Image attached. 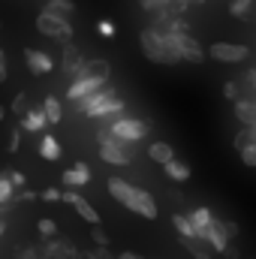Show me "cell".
Wrapping results in <instances>:
<instances>
[{
    "mask_svg": "<svg viewBox=\"0 0 256 259\" xmlns=\"http://www.w3.org/2000/svg\"><path fill=\"white\" fill-rule=\"evenodd\" d=\"M39 199H46V202H61V190H58V187H46V190L39 193Z\"/></svg>",
    "mask_w": 256,
    "mask_h": 259,
    "instance_id": "cell-37",
    "label": "cell"
},
{
    "mask_svg": "<svg viewBox=\"0 0 256 259\" xmlns=\"http://www.w3.org/2000/svg\"><path fill=\"white\" fill-rule=\"evenodd\" d=\"M172 226L178 229V235H196L193 223L187 220V214H172Z\"/></svg>",
    "mask_w": 256,
    "mask_h": 259,
    "instance_id": "cell-28",
    "label": "cell"
},
{
    "mask_svg": "<svg viewBox=\"0 0 256 259\" xmlns=\"http://www.w3.org/2000/svg\"><path fill=\"white\" fill-rule=\"evenodd\" d=\"M27 109H30L27 94H18V97H15V103H12V115H15V118H21V115H27Z\"/></svg>",
    "mask_w": 256,
    "mask_h": 259,
    "instance_id": "cell-31",
    "label": "cell"
},
{
    "mask_svg": "<svg viewBox=\"0 0 256 259\" xmlns=\"http://www.w3.org/2000/svg\"><path fill=\"white\" fill-rule=\"evenodd\" d=\"M24 61H27V69L33 75H49L55 69V61L46 52H36V49H24Z\"/></svg>",
    "mask_w": 256,
    "mask_h": 259,
    "instance_id": "cell-10",
    "label": "cell"
},
{
    "mask_svg": "<svg viewBox=\"0 0 256 259\" xmlns=\"http://www.w3.org/2000/svg\"><path fill=\"white\" fill-rule=\"evenodd\" d=\"M81 259H97V256H94V253H84V256H81Z\"/></svg>",
    "mask_w": 256,
    "mask_h": 259,
    "instance_id": "cell-47",
    "label": "cell"
},
{
    "mask_svg": "<svg viewBox=\"0 0 256 259\" xmlns=\"http://www.w3.org/2000/svg\"><path fill=\"white\" fill-rule=\"evenodd\" d=\"M36 30L49 39H58V42H69L72 39V24L66 18H58V15H49V12H39L36 15Z\"/></svg>",
    "mask_w": 256,
    "mask_h": 259,
    "instance_id": "cell-4",
    "label": "cell"
},
{
    "mask_svg": "<svg viewBox=\"0 0 256 259\" xmlns=\"http://www.w3.org/2000/svg\"><path fill=\"white\" fill-rule=\"evenodd\" d=\"M72 208H75V214L81 217V220H88L91 226H97L100 223V214H97V208L88 202V199H81V196H75V202H72Z\"/></svg>",
    "mask_w": 256,
    "mask_h": 259,
    "instance_id": "cell-21",
    "label": "cell"
},
{
    "mask_svg": "<svg viewBox=\"0 0 256 259\" xmlns=\"http://www.w3.org/2000/svg\"><path fill=\"white\" fill-rule=\"evenodd\" d=\"M205 58L217 61V64H241L250 58V49L247 46H238V42H211Z\"/></svg>",
    "mask_w": 256,
    "mask_h": 259,
    "instance_id": "cell-6",
    "label": "cell"
},
{
    "mask_svg": "<svg viewBox=\"0 0 256 259\" xmlns=\"http://www.w3.org/2000/svg\"><path fill=\"white\" fill-rule=\"evenodd\" d=\"M238 154H241V163H244V166H256V142L238 148Z\"/></svg>",
    "mask_w": 256,
    "mask_h": 259,
    "instance_id": "cell-33",
    "label": "cell"
},
{
    "mask_svg": "<svg viewBox=\"0 0 256 259\" xmlns=\"http://www.w3.org/2000/svg\"><path fill=\"white\" fill-rule=\"evenodd\" d=\"M6 232V220H3V211H0V235Z\"/></svg>",
    "mask_w": 256,
    "mask_h": 259,
    "instance_id": "cell-45",
    "label": "cell"
},
{
    "mask_svg": "<svg viewBox=\"0 0 256 259\" xmlns=\"http://www.w3.org/2000/svg\"><path fill=\"white\" fill-rule=\"evenodd\" d=\"M21 259H46V256H42V250H36V247H27V250L21 253Z\"/></svg>",
    "mask_w": 256,
    "mask_h": 259,
    "instance_id": "cell-39",
    "label": "cell"
},
{
    "mask_svg": "<svg viewBox=\"0 0 256 259\" xmlns=\"http://www.w3.org/2000/svg\"><path fill=\"white\" fill-rule=\"evenodd\" d=\"M78 106V112L81 115H88V118H118V115H124V100L106 84V88H100V91H94L91 97H84V100H78L75 103Z\"/></svg>",
    "mask_w": 256,
    "mask_h": 259,
    "instance_id": "cell-1",
    "label": "cell"
},
{
    "mask_svg": "<svg viewBox=\"0 0 256 259\" xmlns=\"http://www.w3.org/2000/svg\"><path fill=\"white\" fill-rule=\"evenodd\" d=\"M61 142L55 139V136H42V142H39V157L42 160H61Z\"/></svg>",
    "mask_w": 256,
    "mask_h": 259,
    "instance_id": "cell-23",
    "label": "cell"
},
{
    "mask_svg": "<svg viewBox=\"0 0 256 259\" xmlns=\"http://www.w3.org/2000/svg\"><path fill=\"white\" fill-rule=\"evenodd\" d=\"M42 12H49V15H58V18H66V21H69V18L75 15V3H72V0H49Z\"/></svg>",
    "mask_w": 256,
    "mask_h": 259,
    "instance_id": "cell-18",
    "label": "cell"
},
{
    "mask_svg": "<svg viewBox=\"0 0 256 259\" xmlns=\"http://www.w3.org/2000/svg\"><path fill=\"white\" fill-rule=\"evenodd\" d=\"M12 196H15V187H12V181H9V172H0V208L9 205Z\"/></svg>",
    "mask_w": 256,
    "mask_h": 259,
    "instance_id": "cell-27",
    "label": "cell"
},
{
    "mask_svg": "<svg viewBox=\"0 0 256 259\" xmlns=\"http://www.w3.org/2000/svg\"><path fill=\"white\" fill-rule=\"evenodd\" d=\"M94 256H97V259H115L112 253H109V247H97V250H94Z\"/></svg>",
    "mask_w": 256,
    "mask_h": 259,
    "instance_id": "cell-41",
    "label": "cell"
},
{
    "mask_svg": "<svg viewBox=\"0 0 256 259\" xmlns=\"http://www.w3.org/2000/svg\"><path fill=\"white\" fill-rule=\"evenodd\" d=\"M247 78H250V84H253V91H256V66L250 69V72H247Z\"/></svg>",
    "mask_w": 256,
    "mask_h": 259,
    "instance_id": "cell-44",
    "label": "cell"
},
{
    "mask_svg": "<svg viewBox=\"0 0 256 259\" xmlns=\"http://www.w3.org/2000/svg\"><path fill=\"white\" fill-rule=\"evenodd\" d=\"M49 127L42 109H27V115H21V130H30V133H42Z\"/></svg>",
    "mask_w": 256,
    "mask_h": 259,
    "instance_id": "cell-17",
    "label": "cell"
},
{
    "mask_svg": "<svg viewBox=\"0 0 256 259\" xmlns=\"http://www.w3.org/2000/svg\"><path fill=\"white\" fill-rule=\"evenodd\" d=\"M97 30H100V36H106V39H112V36H115V24H112V21H106V18L97 24Z\"/></svg>",
    "mask_w": 256,
    "mask_h": 259,
    "instance_id": "cell-35",
    "label": "cell"
},
{
    "mask_svg": "<svg viewBox=\"0 0 256 259\" xmlns=\"http://www.w3.org/2000/svg\"><path fill=\"white\" fill-rule=\"evenodd\" d=\"M18 148H21V136H18V130H12V133H9V142H6V151L15 154Z\"/></svg>",
    "mask_w": 256,
    "mask_h": 259,
    "instance_id": "cell-36",
    "label": "cell"
},
{
    "mask_svg": "<svg viewBox=\"0 0 256 259\" xmlns=\"http://www.w3.org/2000/svg\"><path fill=\"white\" fill-rule=\"evenodd\" d=\"M42 256H46V259H78V250H75V247H72L69 241H58V238H46Z\"/></svg>",
    "mask_w": 256,
    "mask_h": 259,
    "instance_id": "cell-12",
    "label": "cell"
},
{
    "mask_svg": "<svg viewBox=\"0 0 256 259\" xmlns=\"http://www.w3.org/2000/svg\"><path fill=\"white\" fill-rule=\"evenodd\" d=\"M190 3H205V0H190Z\"/></svg>",
    "mask_w": 256,
    "mask_h": 259,
    "instance_id": "cell-48",
    "label": "cell"
},
{
    "mask_svg": "<svg viewBox=\"0 0 256 259\" xmlns=\"http://www.w3.org/2000/svg\"><path fill=\"white\" fill-rule=\"evenodd\" d=\"M235 118L244 127H256V100H235Z\"/></svg>",
    "mask_w": 256,
    "mask_h": 259,
    "instance_id": "cell-16",
    "label": "cell"
},
{
    "mask_svg": "<svg viewBox=\"0 0 256 259\" xmlns=\"http://www.w3.org/2000/svg\"><path fill=\"white\" fill-rule=\"evenodd\" d=\"M139 3H142V9H145V12H154V9L160 6V0H139Z\"/></svg>",
    "mask_w": 256,
    "mask_h": 259,
    "instance_id": "cell-40",
    "label": "cell"
},
{
    "mask_svg": "<svg viewBox=\"0 0 256 259\" xmlns=\"http://www.w3.org/2000/svg\"><path fill=\"white\" fill-rule=\"evenodd\" d=\"M109 133L115 136V139H121V142H139V139H145L148 136V124L145 121H139V118H112V124H109Z\"/></svg>",
    "mask_w": 256,
    "mask_h": 259,
    "instance_id": "cell-5",
    "label": "cell"
},
{
    "mask_svg": "<svg viewBox=\"0 0 256 259\" xmlns=\"http://www.w3.org/2000/svg\"><path fill=\"white\" fill-rule=\"evenodd\" d=\"M42 115H46L49 124H61V118H64L61 100H58V97H46V103H42Z\"/></svg>",
    "mask_w": 256,
    "mask_h": 259,
    "instance_id": "cell-25",
    "label": "cell"
},
{
    "mask_svg": "<svg viewBox=\"0 0 256 259\" xmlns=\"http://www.w3.org/2000/svg\"><path fill=\"white\" fill-rule=\"evenodd\" d=\"M115 259H145V256H139V253H133V250H124V253H118Z\"/></svg>",
    "mask_w": 256,
    "mask_h": 259,
    "instance_id": "cell-43",
    "label": "cell"
},
{
    "mask_svg": "<svg viewBox=\"0 0 256 259\" xmlns=\"http://www.w3.org/2000/svg\"><path fill=\"white\" fill-rule=\"evenodd\" d=\"M166 39L172 42V49L178 52L181 61H190V64H202L205 61V49L196 42L193 33H166Z\"/></svg>",
    "mask_w": 256,
    "mask_h": 259,
    "instance_id": "cell-7",
    "label": "cell"
},
{
    "mask_svg": "<svg viewBox=\"0 0 256 259\" xmlns=\"http://www.w3.org/2000/svg\"><path fill=\"white\" fill-rule=\"evenodd\" d=\"M6 81V58H3V49H0V84Z\"/></svg>",
    "mask_w": 256,
    "mask_h": 259,
    "instance_id": "cell-42",
    "label": "cell"
},
{
    "mask_svg": "<svg viewBox=\"0 0 256 259\" xmlns=\"http://www.w3.org/2000/svg\"><path fill=\"white\" fill-rule=\"evenodd\" d=\"M3 118H6V106H0V121H3Z\"/></svg>",
    "mask_w": 256,
    "mask_h": 259,
    "instance_id": "cell-46",
    "label": "cell"
},
{
    "mask_svg": "<svg viewBox=\"0 0 256 259\" xmlns=\"http://www.w3.org/2000/svg\"><path fill=\"white\" fill-rule=\"evenodd\" d=\"M106 84H109V81H100V78H84V75H78V78H72V84H69L66 97H69V103H78V100L91 97L94 91H100V88H106Z\"/></svg>",
    "mask_w": 256,
    "mask_h": 259,
    "instance_id": "cell-9",
    "label": "cell"
},
{
    "mask_svg": "<svg viewBox=\"0 0 256 259\" xmlns=\"http://www.w3.org/2000/svg\"><path fill=\"white\" fill-rule=\"evenodd\" d=\"M61 181H64L66 187H84V184L91 181V169H88V163H75L72 169H66L64 175H61Z\"/></svg>",
    "mask_w": 256,
    "mask_h": 259,
    "instance_id": "cell-15",
    "label": "cell"
},
{
    "mask_svg": "<svg viewBox=\"0 0 256 259\" xmlns=\"http://www.w3.org/2000/svg\"><path fill=\"white\" fill-rule=\"evenodd\" d=\"M81 64H84V58H81L78 46L66 42V46H64V58H61V69H64L66 75H72V78H75V72H78V66H81Z\"/></svg>",
    "mask_w": 256,
    "mask_h": 259,
    "instance_id": "cell-14",
    "label": "cell"
},
{
    "mask_svg": "<svg viewBox=\"0 0 256 259\" xmlns=\"http://www.w3.org/2000/svg\"><path fill=\"white\" fill-rule=\"evenodd\" d=\"M250 6H253V0H232L229 3V15L232 18H244L250 12Z\"/></svg>",
    "mask_w": 256,
    "mask_h": 259,
    "instance_id": "cell-29",
    "label": "cell"
},
{
    "mask_svg": "<svg viewBox=\"0 0 256 259\" xmlns=\"http://www.w3.org/2000/svg\"><path fill=\"white\" fill-rule=\"evenodd\" d=\"M9 181H12V187H15V190H21V187H24V184H27V181H24V175H21V172H9Z\"/></svg>",
    "mask_w": 256,
    "mask_h": 259,
    "instance_id": "cell-38",
    "label": "cell"
},
{
    "mask_svg": "<svg viewBox=\"0 0 256 259\" xmlns=\"http://www.w3.org/2000/svg\"><path fill=\"white\" fill-rule=\"evenodd\" d=\"M106 187H109V196H112L115 202H121V205L130 199V190H133V184H127L124 178H109Z\"/></svg>",
    "mask_w": 256,
    "mask_h": 259,
    "instance_id": "cell-22",
    "label": "cell"
},
{
    "mask_svg": "<svg viewBox=\"0 0 256 259\" xmlns=\"http://www.w3.org/2000/svg\"><path fill=\"white\" fill-rule=\"evenodd\" d=\"M97 142H100V157L106 163H112V166H130L133 157H136V145L115 139L109 130H100L97 133Z\"/></svg>",
    "mask_w": 256,
    "mask_h": 259,
    "instance_id": "cell-3",
    "label": "cell"
},
{
    "mask_svg": "<svg viewBox=\"0 0 256 259\" xmlns=\"http://www.w3.org/2000/svg\"><path fill=\"white\" fill-rule=\"evenodd\" d=\"M181 247H184L193 259H214L217 256V253L208 247V241H205V238H196V235H181Z\"/></svg>",
    "mask_w": 256,
    "mask_h": 259,
    "instance_id": "cell-13",
    "label": "cell"
},
{
    "mask_svg": "<svg viewBox=\"0 0 256 259\" xmlns=\"http://www.w3.org/2000/svg\"><path fill=\"white\" fill-rule=\"evenodd\" d=\"M78 75H84V78H100V81H109V75H112V66H109V61H103V58H94V61H84V64L78 66L75 78H78Z\"/></svg>",
    "mask_w": 256,
    "mask_h": 259,
    "instance_id": "cell-11",
    "label": "cell"
},
{
    "mask_svg": "<svg viewBox=\"0 0 256 259\" xmlns=\"http://www.w3.org/2000/svg\"><path fill=\"white\" fill-rule=\"evenodd\" d=\"M223 97H226L229 103H235V100H238V81H226V84H223Z\"/></svg>",
    "mask_w": 256,
    "mask_h": 259,
    "instance_id": "cell-34",
    "label": "cell"
},
{
    "mask_svg": "<svg viewBox=\"0 0 256 259\" xmlns=\"http://www.w3.org/2000/svg\"><path fill=\"white\" fill-rule=\"evenodd\" d=\"M139 46H142V55L148 58V61H154V64H181V58H178V52L172 49V42L166 39V33L163 30H157V27H145L142 33H139Z\"/></svg>",
    "mask_w": 256,
    "mask_h": 259,
    "instance_id": "cell-2",
    "label": "cell"
},
{
    "mask_svg": "<svg viewBox=\"0 0 256 259\" xmlns=\"http://www.w3.org/2000/svg\"><path fill=\"white\" fill-rule=\"evenodd\" d=\"M36 232H39L42 238H55V235H58V223L49 220V217H42V220L36 223Z\"/></svg>",
    "mask_w": 256,
    "mask_h": 259,
    "instance_id": "cell-30",
    "label": "cell"
},
{
    "mask_svg": "<svg viewBox=\"0 0 256 259\" xmlns=\"http://www.w3.org/2000/svg\"><path fill=\"white\" fill-rule=\"evenodd\" d=\"M124 208H130L133 214H139L145 220H157V202H154V196L148 193V190H142V187L130 190V199L124 202Z\"/></svg>",
    "mask_w": 256,
    "mask_h": 259,
    "instance_id": "cell-8",
    "label": "cell"
},
{
    "mask_svg": "<svg viewBox=\"0 0 256 259\" xmlns=\"http://www.w3.org/2000/svg\"><path fill=\"white\" fill-rule=\"evenodd\" d=\"M187 6H190V0H160L157 9H163L166 15H184Z\"/></svg>",
    "mask_w": 256,
    "mask_h": 259,
    "instance_id": "cell-26",
    "label": "cell"
},
{
    "mask_svg": "<svg viewBox=\"0 0 256 259\" xmlns=\"http://www.w3.org/2000/svg\"><path fill=\"white\" fill-rule=\"evenodd\" d=\"M91 238L97 241V247H109V241H112V238H109V232H106L100 223H97V226H91Z\"/></svg>",
    "mask_w": 256,
    "mask_h": 259,
    "instance_id": "cell-32",
    "label": "cell"
},
{
    "mask_svg": "<svg viewBox=\"0 0 256 259\" xmlns=\"http://www.w3.org/2000/svg\"><path fill=\"white\" fill-rule=\"evenodd\" d=\"M148 157L154 160V163H160V166H166L172 157H175V151H172V145L169 142H154L151 148H148Z\"/></svg>",
    "mask_w": 256,
    "mask_h": 259,
    "instance_id": "cell-20",
    "label": "cell"
},
{
    "mask_svg": "<svg viewBox=\"0 0 256 259\" xmlns=\"http://www.w3.org/2000/svg\"><path fill=\"white\" fill-rule=\"evenodd\" d=\"M214 217H217V214H214L211 208H205V205H202V208H193L190 214H187V220L193 223V229H196V232H202L205 226H211V220H214Z\"/></svg>",
    "mask_w": 256,
    "mask_h": 259,
    "instance_id": "cell-19",
    "label": "cell"
},
{
    "mask_svg": "<svg viewBox=\"0 0 256 259\" xmlns=\"http://www.w3.org/2000/svg\"><path fill=\"white\" fill-rule=\"evenodd\" d=\"M163 169H166V175H169L172 181H187V178H190V166H187L184 160H178V157H172Z\"/></svg>",
    "mask_w": 256,
    "mask_h": 259,
    "instance_id": "cell-24",
    "label": "cell"
}]
</instances>
